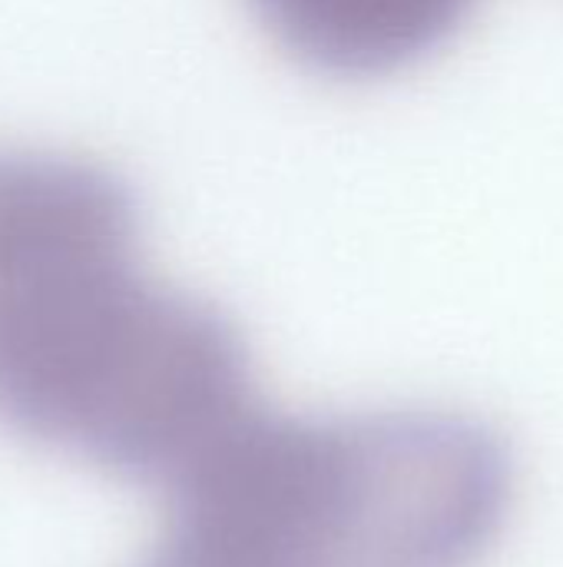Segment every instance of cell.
<instances>
[{
	"label": "cell",
	"mask_w": 563,
	"mask_h": 567,
	"mask_svg": "<svg viewBox=\"0 0 563 567\" xmlns=\"http://www.w3.org/2000/svg\"><path fill=\"white\" fill-rule=\"evenodd\" d=\"M256 405L239 329L146 269L129 186L0 146V425L166 488Z\"/></svg>",
	"instance_id": "obj_1"
},
{
	"label": "cell",
	"mask_w": 563,
	"mask_h": 567,
	"mask_svg": "<svg viewBox=\"0 0 563 567\" xmlns=\"http://www.w3.org/2000/svg\"><path fill=\"white\" fill-rule=\"evenodd\" d=\"M166 492L159 567H475L511 502L478 422L256 405Z\"/></svg>",
	"instance_id": "obj_2"
},
{
	"label": "cell",
	"mask_w": 563,
	"mask_h": 567,
	"mask_svg": "<svg viewBox=\"0 0 563 567\" xmlns=\"http://www.w3.org/2000/svg\"><path fill=\"white\" fill-rule=\"evenodd\" d=\"M299 63L338 80L392 76L438 53L478 0H249Z\"/></svg>",
	"instance_id": "obj_3"
},
{
	"label": "cell",
	"mask_w": 563,
	"mask_h": 567,
	"mask_svg": "<svg viewBox=\"0 0 563 567\" xmlns=\"http://www.w3.org/2000/svg\"><path fill=\"white\" fill-rule=\"evenodd\" d=\"M143 567H159V565H153V561H146V565H143Z\"/></svg>",
	"instance_id": "obj_4"
}]
</instances>
